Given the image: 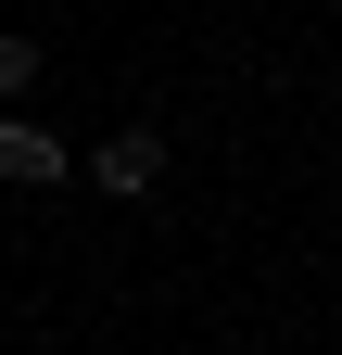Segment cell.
<instances>
[{"label":"cell","mask_w":342,"mask_h":355,"mask_svg":"<svg viewBox=\"0 0 342 355\" xmlns=\"http://www.w3.org/2000/svg\"><path fill=\"white\" fill-rule=\"evenodd\" d=\"M38 76H51V51H38V38H26V26H0V102H26V89H38Z\"/></svg>","instance_id":"3"},{"label":"cell","mask_w":342,"mask_h":355,"mask_svg":"<svg viewBox=\"0 0 342 355\" xmlns=\"http://www.w3.org/2000/svg\"><path fill=\"white\" fill-rule=\"evenodd\" d=\"M0 178H13V191H51V178H76V153L51 140V127H26L13 102H0Z\"/></svg>","instance_id":"2"},{"label":"cell","mask_w":342,"mask_h":355,"mask_svg":"<svg viewBox=\"0 0 342 355\" xmlns=\"http://www.w3.org/2000/svg\"><path fill=\"white\" fill-rule=\"evenodd\" d=\"M76 178H89V191H114V203H152V178H165V140H152V127H114V140H102L89 165H76Z\"/></svg>","instance_id":"1"}]
</instances>
